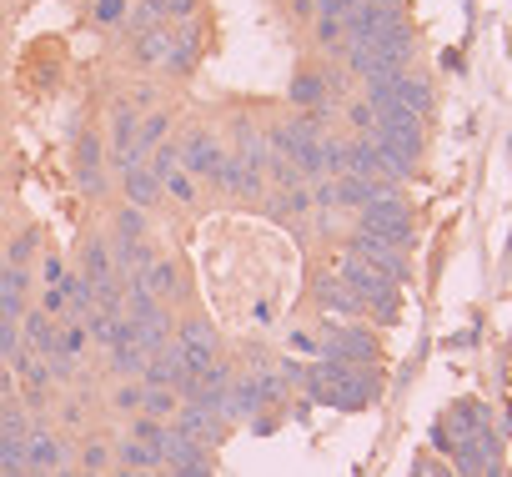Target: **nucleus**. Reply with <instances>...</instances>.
Instances as JSON below:
<instances>
[{
    "label": "nucleus",
    "instance_id": "8",
    "mask_svg": "<svg viewBox=\"0 0 512 477\" xmlns=\"http://www.w3.org/2000/svg\"><path fill=\"white\" fill-rule=\"evenodd\" d=\"M287 96H292V106H297V111H317V106H337V101L327 96V76H322L317 66H302V71L292 76V86H287Z\"/></svg>",
    "mask_w": 512,
    "mask_h": 477
},
{
    "label": "nucleus",
    "instance_id": "22",
    "mask_svg": "<svg viewBox=\"0 0 512 477\" xmlns=\"http://www.w3.org/2000/svg\"><path fill=\"white\" fill-rule=\"evenodd\" d=\"M342 116H347V131H352V136H372V131H377V111H372L367 96H347V101H342Z\"/></svg>",
    "mask_w": 512,
    "mask_h": 477
},
{
    "label": "nucleus",
    "instance_id": "18",
    "mask_svg": "<svg viewBox=\"0 0 512 477\" xmlns=\"http://www.w3.org/2000/svg\"><path fill=\"white\" fill-rule=\"evenodd\" d=\"M136 277L151 287V297H156V302H166V297H176V292H181V272H176V262H161V257H156V262H151L146 272H136Z\"/></svg>",
    "mask_w": 512,
    "mask_h": 477
},
{
    "label": "nucleus",
    "instance_id": "9",
    "mask_svg": "<svg viewBox=\"0 0 512 477\" xmlns=\"http://www.w3.org/2000/svg\"><path fill=\"white\" fill-rule=\"evenodd\" d=\"M397 101H402L407 111H417L422 121H432V111H437V91H432V81H427L422 71H402V76H397Z\"/></svg>",
    "mask_w": 512,
    "mask_h": 477
},
{
    "label": "nucleus",
    "instance_id": "24",
    "mask_svg": "<svg viewBox=\"0 0 512 477\" xmlns=\"http://www.w3.org/2000/svg\"><path fill=\"white\" fill-rule=\"evenodd\" d=\"M111 231H116V242H141L146 236V211L141 206H121L111 216Z\"/></svg>",
    "mask_w": 512,
    "mask_h": 477
},
{
    "label": "nucleus",
    "instance_id": "3",
    "mask_svg": "<svg viewBox=\"0 0 512 477\" xmlns=\"http://www.w3.org/2000/svg\"><path fill=\"white\" fill-rule=\"evenodd\" d=\"M71 166H76V181H81L86 196H101V191H106V141H101L96 131H81V136H76Z\"/></svg>",
    "mask_w": 512,
    "mask_h": 477
},
{
    "label": "nucleus",
    "instance_id": "27",
    "mask_svg": "<svg viewBox=\"0 0 512 477\" xmlns=\"http://www.w3.org/2000/svg\"><path fill=\"white\" fill-rule=\"evenodd\" d=\"M166 131H171V116L166 111H151V116H141V131H136V141L146 146V156L166 141Z\"/></svg>",
    "mask_w": 512,
    "mask_h": 477
},
{
    "label": "nucleus",
    "instance_id": "23",
    "mask_svg": "<svg viewBox=\"0 0 512 477\" xmlns=\"http://www.w3.org/2000/svg\"><path fill=\"white\" fill-rule=\"evenodd\" d=\"M61 292H66V307L76 312V322L96 312V287H91L81 272H76V277H66V282H61Z\"/></svg>",
    "mask_w": 512,
    "mask_h": 477
},
{
    "label": "nucleus",
    "instance_id": "40",
    "mask_svg": "<svg viewBox=\"0 0 512 477\" xmlns=\"http://www.w3.org/2000/svg\"><path fill=\"white\" fill-rule=\"evenodd\" d=\"M432 447H437V452H452V432H447V427H432Z\"/></svg>",
    "mask_w": 512,
    "mask_h": 477
},
{
    "label": "nucleus",
    "instance_id": "11",
    "mask_svg": "<svg viewBox=\"0 0 512 477\" xmlns=\"http://www.w3.org/2000/svg\"><path fill=\"white\" fill-rule=\"evenodd\" d=\"M196 51H201V31H196V21H191V26H181V31L171 36L166 71H171V76H191V71H196Z\"/></svg>",
    "mask_w": 512,
    "mask_h": 477
},
{
    "label": "nucleus",
    "instance_id": "41",
    "mask_svg": "<svg viewBox=\"0 0 512 477\" xmlns=\"http://www.w3.org/2000/svg\"><path fill=\"white\" fill-rule=\"evenodd\" d=\"M116 477H141V472H136V467H121V472H116Z\"/></svg>",
    "mask_w": 512,
    "mask_h": 477
},
{
    "label": "nucleus",
    "instance_id": "33",
    "mask_svg": "<svg viewBox=\"0 0 512 477\" xmlns=\"http://www.w3.org/2000/svg\"><path fill=\"white\" fill-rule=\"evenodd\" d=\"M26 342H21V322H6L0 317V357H16Z\"/></svg>",
    "mask_w": 512,
    "mask_h": 477
},
{
    "label": "nucleus",
    "instance_id": "20",
    "mask_svg": "<svg viewBox=\"0 0 512 477\" xmlns=\"http://www.w3.org/2000/svg\"><path fill=\"white\" fill-rule=\"evenodd\" d=\"M116 457H121V467H136V472H151V467H166V452H161V447H146L141 437H131V442H121V447H116Z\"/></svg>",
    "mask_w": 512,
    "mask_h": 477
},
{
    "label": "nucleus",
    "instance_id": "2",
    "mask_svg": "<svg viewBox=\"0 0 512 477\" xmlns=\"http://www.w3.org/2000/svg\"><path fill=\"white\" fill-rule=\"evenodd\" d=\"M347 252H357L362 262H372L382 277H392V282H412V262H407V252L402 247H392L387 236H377V231H352L347 236Z\"/></svg>",
    "mask_w": 512,
    "mask_h": 477
},
{
    "label": "nucleus",
    "instance_id": "6",
    "mask_svg": "<svg viewBox=\"0 0 512 477\" xmlns=\"http://www.w3.org/2000/svg\"><path fill=\"white\" fill-rule=\"evenodd\" d=\"M332 191H337V206H347V211H362L372 196H382V191H392L382 176H357V171H342V176H332Z\"/></svg>",
    "mask_w": 512,
    "mask_h": 477
},
{
    "label": "nucleus",
    "instance_id": "38",
    "mask_svg": "<svg viewBox=\"0 0 512 477\" xmlns=\"http://www.w3.org/2000/svg\"><path fill=\"white\" fill-rule=\"evenodd\" d=\"M41 277H46V287H61V282H66V267H61L56 257H46V262H41Z\"/></svg>",
    "mask_w": 512,
    "mask_h": 477
},
{
    "label": "nucleus",
    "instance_id": "44",
    "mask_svg": "<svg viewBox=\"0 0 512 477\" xmlns=\"http://www.w3.org/2000/svg\"><path fill=\"white\" fill-rule=\"evenodd\" d=\"M56 477H71V472H56Z\"/></svg>",
    "mask_w": 512,
    "mask_h": 477
},
{
    "label": "nucleus",
    "instance_id": "21",
    "mask_svg": "<svg viewBox=\"0 0 512 477\" xmlns=\"http://www.w3.org/2000/svg\"><path fill=\"white\" fill-rule=\"evenodd\" d=\"M146 362H151V357L136 347V337H131V342H111V372H116V377H141Z\"/></svg>",
    "mask_w": 512,
    "mask_h": 477
},
{
    "label": "nucleus",
    "instance_id": "28",
    "mask_svg": "<svg viewBox=\"0 0 512 477\" xmlns=\"http://www.w3.org/2000/svg\"><path fill=\"white\" fill-rule=\"evenodd\" d=\"M176 347H206V352H216V332L206 322H181L176 327Z\"/></svg>",
    "mask_w": 512,
    "mask_h": 477
},
{
    "label": "nucleus",
    "instance_id": "35",
    "mask_svg": "<svg viewBox=\"0 0 512 477\" xmlns=\"http://www.w3.org/2000/svg\"><path fill=\"white\" fill-rule=\"evenodd\" d=\"M41 312H46V317H66V312H71V307H66V292H61V287H46Z\"/></svg>",
    "mask_w": 512,
    "mask_h": 477
},
{
    "label": "nucleus",
    "instance_id": "13",
    "mask_svg": "<svg viewBox=\"0 0 512 477\" xmlns=\"http://www.w3.org/2000/svg\"><path fill=\"white\" fill-rule=\"evenodd\" d=\"M121 186H126V206L151 211V206L161 201V181L151 176V166H146V161H141V166H131V171L121 176Z\"/></svg>",
    "mask_w": 512,
    "mask_h": 477
},
{
    "label": "nucleus",
    "instance_id": "16",
    "mask_svg": "<svg viewBox=\"0 0 512 477\" xmlns=\"http://www.w3.org/2000/svg\"><path fill=\"white\" fill-rule=\"evenodd\" d=\"M81 277L96 287V282H106V277H116V262H111V242L106 236H91V242L81 247Z\"/></svg>",
    "mask_w": 512,
    "mask_h": 477
},
{
    "label": "nucleus",
    "instance_id": "19",
    "mask_svg": "<svg viewBox=\"0 0 512 477\" xmlns=\"http://www.w3.org/2000/svg\"><path fill=\"white\" fill-rule=\"evenodd\" d=\"M26 467H41V472L61 467V442L51 432H26Z\"/></svg>",
    "mask_w": 512,
    "mask_h": 477
},
{
    "label": "nucleus",
    "instance_id": "7",
    "mask_svg": "<svg viewBox=\"0 0 512 477\" xmlns=\"http://www.w3.org/2000/svg\"><path fill=\"white\" fill-rule=\"evenodd\" d=\"M26 297H31V267H6L0 272V317L21 322L26 317Z\"/></svg>",
    "mask_w": 512,
    "mask_h": 477
},
{
    "label": "nucleus",
    "instance_id": "14",
    "mask_svg": "<svg viewBox=\"0 0 512 477\" xmlns=\"http://www.w3.org/2000/svg\"><path fill=\"white\" fill-rule=\"evenodd\" d=\"M141 382H146V387H176V392H181V352H176V342H166V347L146 362Z\"/></svg>",
    "mask_w": 512,
    "mask_h": 477
},
{
    "label": "nucleus",
    "instance_id": "4",
    "mask_svg": "<svg viewBox=\"0 0 512 477\" xmlns=\"http://www.w3.org/2000/svg\"><path fill=\"white\" fill-rule=\"evenodd\" d=\"M211 186H221V191H231V196L256 201V196H262V171L246 166L236 151H221V161H216V171H211Z\"/></svg>",
    "mask_w": 512,
    "mask_h": 477
},
{
    "label": "nucleus",
    "instance_id": "42",
    "mask_svg": "<svg viewBox=\"0 0 512 477\" xmlns=\"http://www.w3.org/2000/svg\"><path fill=\"white\" fill-rule=\"evenodd\" d=\"M0 272H6V247H0Z\"/></svg>",
    "mask_w": 512,
    "mask_h": 477
},
{
    "label": "nucleus",
    "instance_id": "26",
    "mask_svg": "<svg viewBox=\"0 0 512 477\" xmlns=\"http://www.w3.org/2000/svg\"><path fill=\"white\" fill-rule=\"evenodd\" d=\"M312 41H317L327 56H337V51H342V41H347V31H342V21H332V16H317V21H312Z\"/></svg>",
    "mask_w": 512,
    "mask_h": 477
},
{
    "label": "nucleus",
    "instance_id": "36",
    "mask_svg": "<svg viewBox=\"0 0 512 477\" xmlns=\"http://www.w3.org/2000/svg\"><path fill=\"white\" fill-rule=\"evenodd\" d=\"M141 397H146V387H121V392L111 397V407H116V412H136Z\"/></svg>",
    "mask_w": 512,
    "mask_h": 477
},
{
    "label": "nucleus",
    "instance_id": "43",
    "mask_svg": "<svg viewBox=\"0 0 512 477\" xmlns=\"http://www.w3.org/2000/svg\"><path fill=\"white\" fill-rule=\"evenodd\" d=\"M81 477H106V472H81Z\"/></svg>",
    "mask_w": 512,
    "mask_h": 477
},
{
    "label": "nucleus",
    "instance_id": "1",
    "mask_svg": "<svg viewBox=\"0 0 512 477\" xmlns=\"http://www.w3.org/2000/svg\"><path fill=\"white\" fill-rule=\"evenodd\" d=\"M357 231H377V236H387L392 247H412L417 242V216H412V206L402 201V191L392 186V191H382V196H372L362 211H357Z\"/></svg>",
    "mask_w": 512,
    "mask_h": 477
},
{
    "label": "nucleus",
    "instance_id": "15",
    "mask_svg": "<svg viewBox=\"0 0 512 477\" xmlns=\"http://www.w3.org/2000/svg\"><path fill=\"white\" fill-rule=\"evenodd\" d=\"M191 462H206V442L171 422L166 427V467H191Z\"/></svg>",
    "mask_w": 512,
    "mask_h": 477
},
{
    "label": "nucleus",
    "instance_id": "25",
    "mask_svg": "<svg viewBox=\"0 0 512 477\" xmlns=\"http://www.w3.org/2000/svg\"><path fill=\"white\" fill-rule=\"evenodd\" d=\"M141 387H146V382H141ZM176 407H181V402H176V387H146V397H141V412H146V417H161V422L176 417Z\"/></svg>",
    "mask_w": 512,
    "mask_h": 477
},
{
    "label": "nucleus",
    "instance_id": "29",
    "mask_svg": "<svg viewBox=\"0 0 512 477\" xmlns=\"http://www.w3.org/2000/svg\"><path fill=\"white\" fill-rule=\"evenodd\" d=\"M161 196H176V201L191 206V201H196V176H191V171H171V176L161 181Z\"/></svg>",
    "mask_w": 512,
    "mask_h": 477
},
{
    "label": "nucleus",
    "instance_id": "32",
    "mask_svg": "<svg viewBox=\"0 0 512 477\" xmlns=\"http://www.w3.org/2000/svg\"><path fill=\"white\" fill-rule=\"evenodd\" d=\"M81 462H86V472H106V437H86Z\"/></svg>",
    "mask_w": 512,
    "mask_h": 477
},
{
    "label": "nucleus",
    "instance_id": "10",
    "mask_svg": "<svg viewBox=\"0 0 512 477\" xmlns=\"http://www.w3.org/2000/svg\"><path fill=\"white\" fill-rule=\"evenodd\" d=\"M312 292H317V302H322L327 312H337V317H362V312H367V307H362V297H357L342 277H322Z\"/></svg>",
    "mask_w": 512,
    "mask_h": 477
},
{
    "label": "nucleus",
    "instance_id": "39",
    "mask_svg": "<svg viewBox=\"0 0 512 477\" xmlns=\"http://www.w3.org/2000/svg\"><path fill=\"white\" fill-rule=\"evenodd\" d=\"M171 477H211V462H191V467H171Z\"/></svg>",
    "mask_w": 512,
    "mask_h": 477
},
{
    "label": "nucleus",
    "instance_id": "17",
    "mask_svg": "<svg viewBox=\"0 0 512 477\" xmlns=\"http://www.w3.org/2000/svg\"><path fill=\"white\" fill-rule=\"evenodd\" d=\"M166 51H171V31H166V26H151V31L136 36L131 61H136V66H166Z\"/></svg>",
    "mask_w": 512,
    "mask_h": 477
},
{
    "label": "nucleus",
    "instance_id": "37",
    "mask_svg": "<svg viewBox=\"0 0 512 477\" xmlns=\"http://www.w3.org/2000/svg\"><path fill=\"white\" fill-rule=\"evenodd\" d=\"M201 11V0H166V21H191Z\"/></svg>",
    "mask_w": 512,
    "mask_h": 477
},
{
    "label": "nucleus",
    "instance_id": "31",
    "mask_svg": "<svg viewBox=\"0 0 512 477\" xmlns=\"http://www.w3.org/2000/svg\"><path fill=\"white\" fill-rule=\"evenodd\" d=\"M31 252H36V231H21L16 242L6 247V267H26V262H31Z\"/></svg>",
    "mask_w": 512,
    "mask_h": 477
},
{
    "label": "nucleus",
    "instance_id": "30",
    "mask_svg": "<svg viewBox=\"0 0 512 477\" xmlns=\"http://www.w3.org/2000/svg\"><path fill=\"white\" fill-rule=\"evenodd\" d=\"M91 16H96L101 26H121V21L131 16V0H91Z\"/></svg>",
    "mask_w": 512,
    "mask_h": 477
},
{
    "label": "nucleus",
    "instance_id": "34",
    "mask_svg": "<svg viewBox=\"0 0 512 477\" xmlns=\"http://www.w3.org/2000/svg\"><path fill=\"white\" fill-rule=\"evenodd\" d=\"M287 16H292L297 26H312V21H317V0H287Z\"/></svg>",
    "mask_w": 512,
    "mask_h": 477
},
{
    "label": "nucleus",
    "instance_id": "5",
    "mask_svg": "<svg viewBox=\"0 0 512 477\" xmlns=\"http://www.w3.org/2000/svg\"><path fill=\"white\" fill-rule=\"evenodd\" d=\"M216 161H221V141H216L206 126H196V131H186V136H181V171H191V176H206V181H211Z\"/></svg>",
    "mask_w": 512,
    "mask_h": 477
},
{
    "label": "nucleus",
    "instance_id": "12",
    "mask_svg": "<svg viewBox=\"0 0 512 477\" xmlns=\"http://www.w3.org/2000/svg\"><path fill=\"white\" fill-rule=\"evenodd\" d=\"M56 337H61L56 317H46V312H26V317H21V342H26L36 357H51V352H56Z\"/></svg>",
    "mask_w": 512,
    "mask_h": 477
}]
</instances>
